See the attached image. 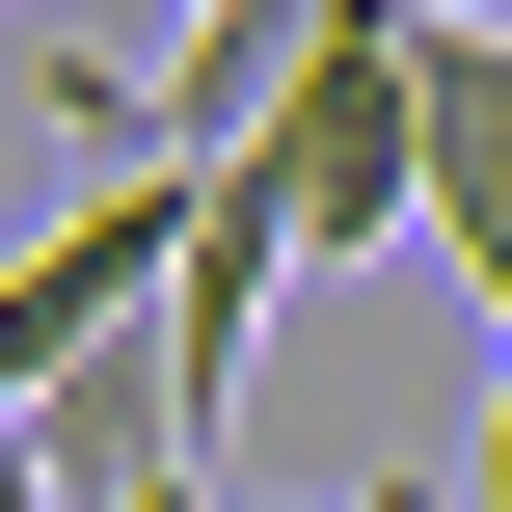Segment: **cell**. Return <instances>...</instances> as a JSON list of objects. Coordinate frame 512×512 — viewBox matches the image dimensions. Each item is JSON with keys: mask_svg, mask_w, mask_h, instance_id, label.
I'll return each mask as SVG.
<instances>
[{"mask_svg": "<svg viewBox=\"0 0 512 512\" xmlns=\"http://www.w3.org/2000/svg\"><path fill=\"white\" fill-rule=\"evenodd\" d=\"M243 162H270V216H297V270H378V243H432V0H324Z\"/></svg>", "mask_w": 512, "mask_h": 512, "instance_id": "cell-1", "label": "cell"}, {"mask_svg": "<svg viewBox=\"0 0 512 512\" xmlns=\"http://www.w3.org/2000/svg\"><path fill=\"white\" fill-rule=\"evenodd\" d=\"M432 270L512 351V27H459V0H432Z\"/></svg>", "mask_w": 512, "mask_h": 512, "instance_id": "cell-2", "label": "cell"}, {"mask_svg": "<svg viewBox=\"0 0 512 512\" xmlns=\"http://www.w3.org/2000/svg\"><path fill=\"white\" fill-rule=\"evenodd\" d=\"M459 512H512V405H486V459H459Z\"/></svg>", "mask_w": 512, "mask_h": 512, "instance_id": "cell-3", "label": "cell"}, {"mask_svg": "<svg viewBox=\"0 0 512 512\" xmlns=\"http://www.w3.org/2000/svg\"><path fill=\"white\" fill-rule=\"evenodd\" d=\"M351 512H459V486H351Z\"/></svg>", "mask_w": 512, "mask_h": 512, "instance_id": "cell-4", "label": "cell"}]
</instances>
